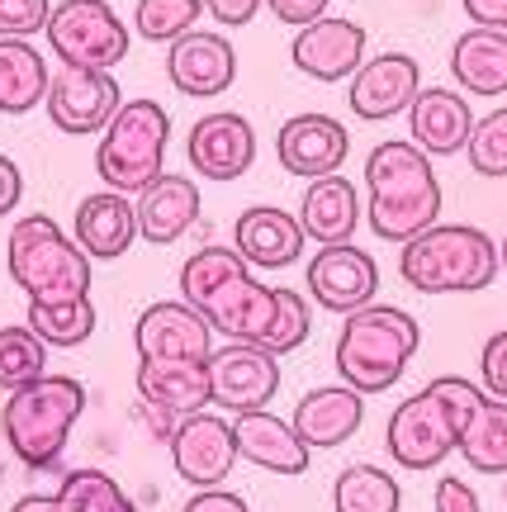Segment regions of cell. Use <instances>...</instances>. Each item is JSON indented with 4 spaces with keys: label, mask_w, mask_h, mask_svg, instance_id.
Wrapping results in <instances>:
<instances>
[{
    "label": "cell",
    "mask_w": 507,
    "mask_h": 512,
    "mask_svg": "<svg viewBox=\"0 0 507 512\" xmlns=\"http://www.w3.org/2000/svg\"><path fill=\"white\" fill-rule=\"evenodd\" d=\"M57 508L62 512H138V503L105 470H67L62 484H57Z\"/></svg>",
    "instance_id": "cell-34"
},
{
    "label": "cell",
    "mask_w": 507,
    "mask_h": 512,
    "mask_svg": "<svg viewBox=\"0 0 507 512\" xmlns=\"http://www.w3.org/2000/svg\"><path fill=\"white\" fill-rule=\"evenodd\" d=\"M72 238L81 242V252L91 261H119L138 242V209L119 190H95L76 204Z\"/></svg>",
    "instance_id": "cell-25"
},
{
    "label": "cell",
    "mask_w": 507,
    "mask_h": 512,
    "mask_svg": "<svg viewBox=\"0 0 507 512\" xmlns=\"http://www.w3.org/2000/svg\"><path fill=\"white\" fill-rule=\"evenodd\" d=\"M81 413H86V384L72 375H43L5 399L0 432L29 470H53Z\"/></svg>",
    "instance_id": "cell-5"
},
{
    "label": "cell",
    "mask_w": 507,
    "mask_h": 512,
    "mask_svg": "<svg viewBox=\"0 0 507 512\" xmlns=\"http://www.w3.org/2000/svg\"><path fill=\"white\" fill-rule=\"evenodd\" d=\"M294 432L313 446V451H332L361 432L365 422V394H356L351 384H318L304 399L294 403Z\"/></svg>",
    "instance_id": "cell-24"
},
{
    "label": "cell",
    "mask_w": 507,
    "mask_h": 512,
    "mask_svg": "<svg viewBox=\"0 0 507 512\" xmlns=\"http://www.w3.org/2000/svg\"><path fill=\"white\" fill-rule=\"evenodd\" d=\"M0 479H5V465H0Z\"/></svg>",
    "instance_id": "cell-49"
},
{
    "label": "cell",
    "mask_w": 507,
    "mask_h": 512,
    "mask_svg": "<svg viewBox=\"0 0 507 512\" xmlns=\"http://www.w3.org/2000/svg\"><path fill=\"white\" fill-rule=\"evenodd\" d=\"M181 512H252V508H247V498L233 494V489H200Z\"/></svg>",
    "instance_id": "cell-43"
},
{
    "label": "cell",
    "mask_w": 507,
    "mask_h": 512,
    "mask_svg": "<svg viewBox=\"0 0 507 512\" xmlns=\"http://www.w3.org/2000/svg\"><path fill=\"white\" fill-rule=\"evenodd\" d=\"M460 5L479 29H507V0H460Z\"/></svg>",
    "instance_id": "cell-45"
},
{
    "label": "cell",
    "mask_w": 507,
    "mask_h": 512,
    "mask_svg": "<svg viewBox=\"0 0 507 512\" xmlns=\"http://www.w3.org/2000/svg\"><path fill=\"white\" fill-rule=\"evenodd\" d=\"M5 266H10V280L29 294V304H62V299L91 294V256L48 214L15 219L5 242Z\"/></svg>",
    "instance_id": "cell-6"
},
{
    "label": "cell",
    "mask_w": 507,
    "mask_h": 512,
    "mask_svg": "<svg viewBox=\"0 0 507 512\" xmlns=\"http://www.w3.org/2000/svg\"><path fill=\"white\" fill-rule=\"evenodd\" d=\"M417 347H422V328H417L413 313L399 304H365V309L342 318L332 361H337L342 384L370 399V394H384L403 380Z\"/></svg>",
    "instance_id": "cell-3"
},
{
    "label": "cell",
    "mask_w": 507,
    "mask_h": 512,
    "mask_svg": "<svg viewBox=\"0 0 507 512\" xmlns=\"http://www.w3.org/2000/svg\"><path fill=\"white\" fill-rule=\"evenodd\" d=\"M365 223L380 242H413L441 223V181L422 147L384 138L365 157Z\"/></svg>",
    "instance_id": "cell-1"
},
{
    "label": "cell",
    "mask_w": 507,
    "mask_h": 512,
    "mask_svg": "<svg viewBox=\"0 0 507 512\" xmlns=\"http://www.w3.org/2000/svg\"><path fill=\"white\" fill-rule=\"evenodd\" d=\"M455 451L479 475H507V403L493 399V394H484V399L474 403V413L465 422Z\"/></svg>",
    "instance_id": "cell-30"
},
{
    "label": "cell",
    "mask_w": 507,
    "mask_h": 512,
    "mask_svg": "<svg viewBox=\"0 0 507 512\" xmlns=\"http://www.w3.org/2000/svg\"><path fill=\"white\" fill-rule=\"evenodd\" d=\"M403 489L399 479L380 470V465H346L342 475L332 479V512H399Z\"/></svg>",
    "instance_id": "cell-31"
},
{
    "label": "cell",
    "mask_w": 507,
    "mask_h": 512,
    "mask_svg": "<svg viewBox=\"0 0 507 512\" xmlns=\"http://www.w3.org/2000/svg\"><path fill=\"white\" fill-rule=\"evenodd\" d=\"M346 152H351V133H346L342 119H332V114H294L280 124L275 133V157L280 166L299 176V181H318V176H332V171H342Z\"/></svg>",
    "instance_id": "cell-19"
},
{
    "label": "cell",
    "mask_w": 507,
    "mask_h": 512,
    "mask_svg": "<svg viewBox=\"0 0 507 512\" xmlns=\"http://www.w3.org/2000/svg\"><path fill=\"white\" fill-rule=\"evenodd\" d=\"M503 271L493 238L474 223H432L427 233L403 242L399 275L417 294H479Z\"/></svg>",
    "instance_id": "cell-4"
},
{
    "label": "cell",
    "mask_w": 507,
    "mask_h": 512,
    "mask_svg": "<svg viewBox=\"0 0 507 512\" xmlns=\"http://www.w3.org/2000/svg\"><path fill=\"white\" fill-rule=\"evenodd\" d=\"M465 157H470L474 176H484V181H507V105L489 110L484 119H474Z\"/></svg>",
    "instance_id": "cell-36"
},
{
    "label": "cell",
    "mask_w": 507,
    "mask_h": 512,
    "mask_svg": "<svg viewBox=\"0 0 507 512\" xmlns=\"http://www.w3.org/2000/svg\"><path fill=\"white\" fill-rule=\"evenodd\" d=\"M290 62H294V72H304L308 81H323V86L351 81L356 67L365 62V29L346 15L313 19L304 29H294Z\"/></svg>",
    "instance_id": "cell-14"
},
{
    "label": "cell",
    "mask_w": 507,
    "mask_h": 512,
    "mask_svg": "<svg viewBox=\"0 0 507 512\" xmlns=\"http://www.w3.org/2000/svg\"><path fill=\"white\" fill-rule=\"evenodd\" d=\"M484 389L465 375H436L427 389H417L389 413L384 427V451L403 470H436L441 460L460 446V432L470 422L474 403Z\"/></svg>",
    "instance_id": "cell-2"
},
{
    "label": "cell",
    "mask_w": 507,
    "mask_h": 512,
    "mask_svg": "<svg viewBox=\"0 0 507 512\" xmlns=\"http://www.w3.org/2000/svg\"><path fill=\"white\" fill-rule=\"evenodd\" d=\"M185 162L200 181H242L256 162V128L247 114L214 110L190 124L185 138Z\"/></svg>",
    "instance_id": "cell-12"
},
{
    "label": "cell",
    "mask_w": 507,
    "mask_h": 512,
    "mask_svg": "<svg viewBox=\"0 0 507 512\" xmlns=\"http://www.w3.org/2000/svg\"><path fill=\"white\" fill-rule=\"evenodd\" d=\"M119 105H124V91H119L114 72H95V67H62V72H53L48 100H43L53 128L72 133V138L105 133V124L119 114Z\"/></svg>",
    "instance_id": "cell-10"
},
{
    "label": "cell",
    "mask_w": 507,
    "mask_h": 512,
    "mask_svg": "<svg viewBox=\"0 0 507 512\" xmlns=\"http://www.w3.org/2000/svg\"><path fill=\"white\" fill-rule=\"evenodd\" d=\"M171 446V465H176V475L185 484H195V489H218L223 479L233 475L237 456V437H233V422L218 418V413H190L181 418L176 427V437L166 441Z\"/></svg>",
    "instance_id": "cell-15"
},
{
    "label": "cell",
    "mask_w": 507,
    "mask_h": 512,
    "mask_svg": "<svg viewBox=\"0 0 507 512\" xmlns=\"http://www.w3.org/2000/svg\"><path fill=\"white\" fill-rule=\"evenodd\" d=\"M299 223H304V238H313L318 247L351 242L361 228V190L342 171L308 181L304 200H299Z\"/></svg>",
    "instance_id": "cell-27"
},
{
    "label": "cell",
    "mask_w": 507,
    "mask_h": 512,
    "mask_svg": "<svg viewBox=\"0 0 507 512\" xmlns=\"http://www.w3.org/2000/svg\"><path fill=\"white\" fill-rule=\"evenodd\" d=\"M209 384H214V403L228 413H252V408H271L280 394V356L247 342H228L209 356Z\"/></svg>",
    "instance_id": "cell-16"
},
{
    "label": "cell",
    "mask_w": 507,
    "mask_h": 512,
    "mask_svg": "<svg viewBox=\"0 0 507 512\" xmlns=\"http://www.w3.org/2000/svg\"><path fill=\"white\" fill-rule=\"evenodd\" d=\"M53 0H0V38H34L48 29Z\"/></svg>",
    "instance_id": "cell-38"
},
{
    "label": "cell",
    "mask_w": 507,
    "mask_h": 512,
    "mask_svg": "<svg viewBox=\"0 0 507 512\" xmlns=\"http://www.w3.org/2000/svg\"><path fill=\"white\" fill-rule=\"evenodd\" d=\"M24 323H29L48 347L72 351V347H81V342H91L95 304H91V294H81V299H62V304H29V318H24Z\"/></svg>",
    "instance_id": "cell-32"
},
{
    "label": "cell",
    "mask_w": 507,
    "mask_h": 512,
    "mask_svg": "<svg viewBox=\"0 0 507 512\" xmlns=\"http://www.w3.org/2000/svg\"><path fill=\"white\" fill-rule=\"evenodd\" d=\"M24 200V171H19L5 152H0V219H10Z\"/></svg>",
    "instance_id": "cell-44"
},
{
    "label": "cell",
    "mask_w": 507,
    "mask_h": 512,
    "mask_svg": "<svg viewBox=\"0 0 507 512\" xmlns=\"http://www.w3.org/2000/svg\"><path fill=\"white\" fill-rule=\"evenodd\" d=\"M233 247L252 271H285L304 256V223L280 204H252L233 223Z\"/></svg>",
    "instance_id": "cell-20"
},
{
    "label": "cell",
    "mask_w": 507,
    "mask_h": 512,
    "mask_svg": "<svg viewBox=\"0 0 507 512\" xmlns=\"http://www.w3.org/2000/svg\"><path fill=\"white\" fill-rule=\"evenodd\" d=\"M133 209H138V238L152 247H171L200 219V185L181 171H162L143 195H133Z\"/></svg>",
    "instance_id": "cell-23"
},
{
    "label": "cell",
    "mask_w": 507,
    "mask_h": 512,
    "mask_svg": "<svg viewBox=\"0 0 507 512\" xmlns=\"http://www.w3.org/2000/svg\"><path fill=\"white\" fill-rule=\"evenodd\" d=\"M451 76L460 91L479 100L507 95V29H465L451 43Z\"/></svg>",
    "instance_id": "cell-28"
},
{
    "label": "cell",
    "mask_w": 507,
    "mask_h": 512,
    "mask_svg": "<svg viewBox=\"0 0 507 512\" xmlns=\"http://www.w3.org/2000/svg\"><path fill=\"white\" fill-rule=\"evenodd\" d=\"M10 512H62V508H57V494H24Z\"/></svg>",
    "instance_id": "cell-46"
},
{
    "label": "cell",
    "mask_w": 507,
    "mask_h": 512,
    "mask_svg": "<svg viewBox=\"0 0 507 512\" xmlns=\"http://www.w3.org/2000/svg\"><path fill=\"white\" fill-rule=\"evenodd\" d=\"M204 15V0H138L133 5V34L147 43H176L181 34H190Z\"/></svg>",
    "instance_id": "cell-35"
},
{
    "label": "cell",
    "mask_w": 507,
    "mask_h": 512,
    "mask_svg": "<svg viewBox=\"0 0 507 512\" xmlns=\"http://www.w3.org/2000/svg\"><path fill=\"white\" fill-rule=\"evenodd\" d=\"M432 503H436V512H484V508H479V494H474L465 479H455V475L436 479Z\"/></svg>",
    "instance_id": "cell-41"
},
{
    "label": "cell",
    "mask_w": 507,
    "mask_h": 512,
    "mask_svg": "<svg viewBox=\"0 0 507 512\" xmlns=\"http://www.w3.org/2000/svg\"><path fill=\"white\" fill-rule=\"evenodd\" d=\"M48 57L29 38H0V114H29L48 100Z\"/></svg>",
    "instance_id": "cell-29"
},
{
    "label": "cell",
    "mask_w": 507,
    "mask_h": 512,
    "mask_svg": "<svg viewBox=\"0 0 507 512\" xmlns=\"http://www.w3.org/2000/svg\"><path fill=\"white\" fill-rule=\"evenodd\" d=\"M503 479H507V475H503ZM503 498H507V484H503Z\"/></svg>",
    "instance_id": "cell-48"
},
{
    "label": "cell",
    "mask_w": 507,
    "mask_h": 512,
    "mask_svg": "<svg viewBox=\"0 0 507 512\" xmlns=\"http://www.w3.org/2000/svg\"><path fill=\"white\" fill-rule=\"evenodd\" d=\"M498 256H503V275H507V238H503V247H498Z\"/></svg>",
    "instance_id": "cell-47"
},
{
    "label": "cell",
    "mask_w": 507,
    "mask_h": 512,
    "mask_svg": "<svg viewBox=\"0 0 507 512\" xmlns=\"http://www.w3.org/2000/svg\"><path fill=\"white\" fill-rule=\"evenodd\" d=\"M48 48L62 67H95V72H114L128 57V24L114 15L109 0H62L48 15Z\"/></svg>",
    "instance_id": "cell-8"
},
{
    "label": "cell",
    "mask_w": 507,
    "mask_h": 512,
    "mask_svg": "<svg viewBox=\"0 0 507 512\" xmlns=\"http://www.w3.org/2000/svg\"><path fill=\"white\" fill-rule=\"evenodd\" d=\"M304 285L318 309L346 318V313L375 304V294H380V266L356 242H332V247H318V256H308Z\"/></svg>",
    "instance_id": "cell-11"
},
{
    "label": "cell",
    "mask_w": 507,
    "mask_h": 512,
    "mask_svg": "<svg viewBox=\"0 0 507 512\" xmlns=\"http://www.w3.org/2000/svg\"><path fill=\"white\" fill-rule=\"evenodd\" d=\"M313 332V309L299 290H285L280 285V318H275V337H271V356H290L308 342Z\"/></svg>",
    "instance_id": "cell-37"
},
{
    "label": "cell",
    "mask_w": 507,
    "mask_h": 512,
    "mask_svg": "<svg viewBox=\"0 0 507 512\" xmlns=\"http://www.w3.org/2000/svg\"><path fill=\"white\" fill-rule=\"evenodd\" d=\"M266 10H271L280 24L304 29V24H313V19L332 15V0H266Z\"/></svg>",
    "instance_id": "cell-40"
},
{
    "label": "cell",
    "mask_w": 507,
    "mask_h": 512,
    "mask_svg": "<svg viewBox=\"0 0 507 512\" xmlns=\"http://www.w3.org/2000/svg\"><path fill=\"white\" fill-rule=\"evenodd\" d=\"M195 309L209 318V328L223 332L228 342H247V347L271 351L275 318H280V285H261L252 266L233 271L228 280H218L214 290L204 294Z\"/></svg>",
    "instance_id": "cell-9"
},
{
    "label": "cell",
    "mask_w": 507,
    "mask_h": 512,
    "mask_svg": "<svg viewBox=\"0 0 507 512\" xmlns=\"http://www.w3.org/2000/svg\"><path fill=\"white\" fill-rule=\"evenodd\" d=\"M133 347L138 361H162V356H181V361H209L214 356V328L195 304L185 299H162L147 304L133 323Z\"/></svg>",
    "instance_id": "cell-17"
},
{
    "label": "cell",
    "mask_w": 507,
    "mask_h": 512,
    "mask_svg": "<svg viewBox=\"0 0 507 512\" xmlns=\"http://www.w3.org/2000/svg\"><path fill=\"white\" fill-rule=\"evenodd\" d=\"M479 380H484V394L507 403V332H493L484 351H479Z\"/></svg>",
    "instance_id": "cell-39"
},
{
    "label": "cell",
    "mask_w": 507,
    "mask_h": 512,
    "mask_svg": "<svg viewBox=\"0 0 507 512\" xmlns=\"http://www.w3.org/2000/svg\"><path fill=\"white\" fill-rule=\"evenodd\" d=\"M417 91H422V67L413 53H375L346 81V105L365 124H384L408 114Z\"/></svg>",
    "instance_id": "cell-13"
},
{
    "label": "cell",
    "mask_w": 507,
    "mask_h": 512,
    "mask_svg": "<svg viewBox=\"0 0 507 512\" xmlns=\"http://www.w3.org/2000/svg\"><path fill=\"white\" fill-rule=\"evenodd\" d=\"M43 375H48V342L29 323L0 328V389L15 394V389L43 380Z\"/></svg>",
    "instance_id": "cell-33"
},
{
    "label": "cell",
    "mask_w": 507,
    "mask_h": 512,
    "mask_svg": "<svg viewBox=\"0 0 507 512\" xmlns=\"http://www.w3.org/2000/svg\"><path fill=\"white\" fill-rule=\"evenodd\" d=\"M166 143H171V114L157 105L152 95L124 100L119 114L105 124L100 143H95V176L105 190L119 195H143L147 185L162 176Z\"/></svg>",
    "instance_id": "cell-7"
},
{
    "label": "cell",
    "mask_w": 507,
    "mask_h": 512,
    "mask_svg": "<svg viewBox=\"0 0 507 512\" xmlns=\"http://www.w3.org/2000/svg\"><path fill=\"white\" fill-rule=\"evenodd\" d=\"M474 133V110L465 91L451 86H422L417 100L408 105V138H413L427 157H455L465 152Z\"/></svg>",
    "instance_id": "cell-21"
},
{
    "label": "cell",
    "mask_w": 507,
    "mask_h": 512,
    "mask_svg": "<svg viewBox=\"0 0 507 512\" xmlns=\"http://www.w3.org/2000/svg\"><path fill=\"white\" fill-rule=\"evenodd\" d=\"M233 437H237V456L261 465V470H271V475H304L313 465V446L294 432L290 418H275L271 408L237 413Z\"/></svg>",
    "instance_id": "cell-22"
},
{
    "label": "cell",
    "mask_w": 507,
    "mask_h": 512,
    "mask_svg": "<svg viewBox=\"0 0 507 512\" xmlns=\"http://www.w3.org/2000/svg\"><path fill=\"white\" fill-rule=\"evenodd\" d=\"M266 0H204V15L223 24V29H247L256 15H261Z\"/></svg>",
    "instance_id": "cell-42"
},
{
    "label": "cell",
    "mask_w": 507,
    "mask_h": 512,
    "mask_svg": "<svg viewBox=\"0 0 507 512\" xmlns=\"http://www.w3.org/2000/svg\"><path fill=\"white\" fill-rule=\"evenodd\" d=\"M138 399L171 408L176 418L204 413L214 403V384H209V361H181V356H162V361H138L133 370Z\"/></svg>",
    "instance_id": "cell-26"
},
{
    "label": "cell",
    "mask_w": 507,
    "mask_h": 512,
    "mask_svg": "<svg viewBox=\"0 0 507 512\" xmlns=\"http://www.w3.org/2000/svg\"><path fill=\"white\" fill-rule=\"evenodd\" d=\"M166 76L190 100H214L233 91L237 81V48L218 29H190L166 48Z\"/></svg>",
    "instance_id": "cell-18"
}]
</instances>
